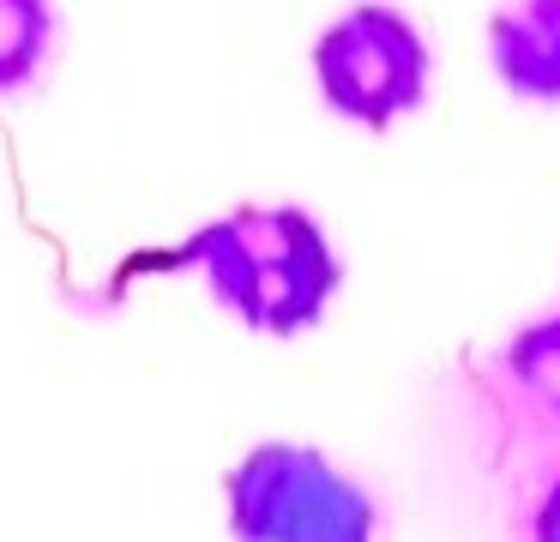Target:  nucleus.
Returning <instances> with one entry per match:
<instances>
[{"instance_id": "39448f33", "label": "nucleus", "mask_w": 560, "mask_h": 542, "mask_svg": "<svg viewBox=\"0 0 560 542\" xmlns=\"http://www.w3.org/2000/svg\"><path fill=\"white\" fill-rule=\"evenodd\" d=\"M506 373L536 410L560 428V313L524 325L518 337L506 344Z\"/></svg>"}, {"instance_id": "20e7f679", "label": "nucleus", "mask_w": 560, "mask_h": 542, "mask_svg": "<svg viewBox=\"0 0 560 542\" xmlns=\"http://www.w3.org/2000/svg\"><path fill=\"white\" fill-rule=\"evenodd\" d=\"M488 60L524 103H560V0H506L488 24Z\"/></svg>"}, {"instance_id": "7ed1b4c3", "label": "nucleus", "mask_w": 560, "mask_h": 542, "mask_svg": "<svg viewBox=\"0 0 560 542\" xmlns=\"http://www.w3.org/2000/svg\"><path fill=\"white\" fill-rule=\"evenodd\" d=\"M314 84L326 108L386 132L428 96V43L398 7H350L314 36Z\"/></svg>"}, {"instance_id": "423d86ee", "label": "nucleus", "mask_w": 560, "mask_h": 542, "mask_svg": "<svg viewBox=\"0 0 560 542\" xmlns=\"http://www.w3.org/2000/svg\"><path fill=\"white\" fill-rule=\"evenodd\" d=\"M49 36H55L49 0H0V91H19L25 79H37Z\"/></svg>"}, {"instance_id": "0eeeda50", "label": "nucleus", "mask_w": 560, "mask_h": 542, "mask_svg": "<svg viewBox=\"0 0 560 542\" xmlns=\"http://www.w3.org/2000/svg\"><path fill=\"white\" fill-rule=\"evenodd\" d=\"M530 542H560V476L548 482L542 506H536V524H530Z\"/></svg>"}, {"instance_id": "f257e3e1", "label": "nucleus", "mask_w": 560, "mask_h": 542, "mask_svg": "<svg viewBox=\"0 0 560 542\" xmlns=\"http://www.w3.org/2000/svg\"><path fill=\"white\" fill-rule=\"evenodd\" d=\"M182 265L206 272L211 296L266 337L319 325L343 284L338 247L302 205H242L187 235Z\"/></svg>"}, {"instance_id": "f03ea898", "label": "nucleus", "mask_w": 560, "mask_h": 542, "mask_svg": "<svg viewBox=\"0 0 560 542\" xmlns=\"http://www.w3.org/2000/svg\"><path fill=\"white\" fill-rule=\"evenodd\" d=\"M235 542H374V494L326 452L266 440L223 476Z\"/></svg>"}]
</instances>
